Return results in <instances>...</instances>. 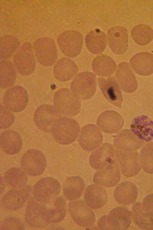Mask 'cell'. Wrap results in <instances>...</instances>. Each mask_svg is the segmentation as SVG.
I'll return each mask as SVG.
<instances>
[{
	"label": "cell",
	"mask_w": 153,
	"mask_h": 230,
	"mask_svg": "<svg viewBox=\"0 0 153 230\" xmlns=\"http://www.w3.org/2000/svg\"><path fill=\"white\" fill-rule=\"evenodd\" d=\"M61 116L54 106L45 104L39 106L36 109L34 112V120L39 129L44 132L49 133L51 132L54 123Z\"/></svg>",
	"instance_id": "30bf717a"
},
{
	"label": "cell",
	"mask_w": 153,
	"mask_h": 230,
	"mask_svg": "<svg viewBox=\"0 0 153 230\" xmlns=\"http://www.w3.org/2000/svg\"><path fill=\"white\" fill-rule=\"evenodd\" d=\"M97 87L96 76L89 72H80L72 81V92L80 99L85 100L91 98L95 94Z\"/></svg>",
	"instance_id": "3957f363"
},
{
	"label": "cell",
	"mask_w": 153,
	"mask_h": 230,
	"mask_svg": "<svg viewBox=\"0 0 153 230\" xmlns=\"http://www.w3.org/2000/svg\"><path fill=\"white\" fill-rule=\"evenodd\" d=\"M27 174L22 169L14 167L5 172L3 178L8 186L13 188H18L25 185L27 180Z\"/></svg>",
	"instance_id": "e575fe53"
},
{
	"label": "cell",
	"mask_w": 153,
	"mask_h": 230,
	"mask_svg": "<svg viewBox=\"0 0 153 230\" xmlns=\"http://www.w3.org/2000/svg\"><path fill=\"white\" fill-rule=\"evenodd\" d=\"M141 205L143 212L153 218V193L146 196L144 198Z\"/></svg>",
	"instance_id": "b9f144b4"
},
{
	"label": "cell",
	"mask_w": 153,
	"mask_h": 230,
	"mask_svg": "<svg viewBox=\"0 0 153 230\" xmlns=\"http://www.w3.org/2000/svg\"><path fill=\"white\" fill-rule=\"evenodd\" d=\"M138 189L133 183L128 181H123L116 187L114 193V198L119 204L128 205L136 200Z\"/></svg>",
	"instance_id": "484cf974"
},
{
	"label": "cell",
	"mask_w": 153,
	"mask_h": 230,
	"mask_svg": "<svg viewBox=\"0 0 153 230\" xmlns=\"http://www.w3.org/2000/svg\"><path fill=\"white\" fill-rule=\"evenodd\" d=\"M85 42L90 52L96 55L100 54L104 52L107 46L106 35L100 29H95L87 34Z\"/></svg>",
	"instance_id": "f546056e"
},
{
	"label": "cell",
	"mask_w": 153,
	"mask_h": 230,
	"mask_svg": "<svg viewBox=\"0 0 153 230\" xmlns=\"http://www.w3.org/2000/svg\"><path fill=\"white\" fill-rule=\"evenodd\" d=\"M33 50L31 44L26 42L14 55V65L18 71L22 75H30L35 69L36 62Z\"/></svg>",
	"instance_id": "9c48e42d"
},
{
	"label": "cell",
	"mask_w": 153,
	"mask_h": 230,
	"mask_svg": "<svg viewBox=\"0 0 153 230\" xmlns=\"http://www.w3.org/2000/svg\"><path fill=\"white\" fill-rule=\"evenodd\" d=\"M21 166L27 175L36 176L42 174L47 166V161L44 154L40 150L31 149L27 151L22 158Z\"/></svg>",
	"instance_id": "52a82bcc"
},
{
	"label": "cell",
	"mask_w": 153,
	"mask_h": 230,
	"mask_svg": "<svg viewBox=\"0 0 153 230\" xmlns=\"http://www.w3.org/2000/svg\"><path fill=\"white\" fill-rule=\"evenodd\" d=\"M78 71L77 65L73 60L64 57L59 59L56 63L53 69V74L57 80L64 82L72 79Z\"/></svg>",
	"instance_id": "83f0119b"
},
{
	"label": "cell",
	"mask_w": 153,
	"mask_h": 230,
	"mask_svg": "<svg viewBox=\"0 0 153 230\" xmlns=\"http://www.w3.org/2000/svg\"><path fill=\"white\" fill-rule=\"evenodd\" d=\"M109 46L114 54L120 55L125 53L128 46V37L126 29L121 26L110 28L107 31Z\"/></svg>",
	"instance_id": "ac0fdd59"
},
{
	"label": "cell",
	"mask_w": 153,
	"mask_h": 230,
	"mask_svg": "<svg viewBox=\"0 0 153 230\" xmlns=\"http://www.w3.org/2000/svg\"><path fill=\"white\" fill-rule=\"evenodd\" d=\"M139 156L141 168L146 172L153 174V142H149L144 145Z\"/></svg>",
	"instance_id": "f35d334b"
},
{
	"label": "cell",
	"mask_w": 153,
	"mask_h": 230,
	"mask_svg": "<svg viewBox=\"0 0 153 230\" xmlns=\"http://www.w3.org/2000/svg\"><path fill=\"white\" fill-rule=\"evenodd\" d=\"M115 154L122 173L124 176L132 177L139 172L141 167L139 154L137 151H124L116 149Z\"/></svg>",
	"instance_id": "5bb4252c"
},
{
	"label": "cell",
	"mask_w": 153,
	"mask_h": 230,
	"mask_svg": "<svg viewBox=\"0 0 153 230\" xmlns=\"http://www.w3.org/2000/svg\"><path fill=\"white\" fill-rule=\"evenodd\" d=\"M33 49L38 61L42 65L50 66L56 62L57 50L52 39L44 37L36 40L33 43Z\"/></svg>",
	"instance_id": "ba28073f"
},
{
	"label": "cell",
	"mask_w": 153,
	"mask_h": 230,
	"mask_svg": "<svg viewBox=\"0 0 153 230\" xmlns=\"http://www.w3.org/2000/svg\"><path fill=\"white\" fill-rule=\"evenodd\" d=\"M120 177L119 164L115 158L95 172L93 181L97 184L109 187L115 186L120 181Z\"/></svg>",
	"instance_id": "7c38bea8"
},
{
	"label": "cell",
	"mask_w": 153,
	"mask_h": 230,
	"mask_svg": "<svg viewBox=\"0 0 153 230\" xmlns=\"http://www.w3.org/2000/svg\"><path fill=\"white\" fill-rule=\"evenodd\" d=\"M132 213L126 207L118 206L111 210L107 215L108 222L112 230H126L131 223Z\"/></svg>",
	"instance_id": "603a6c76"
},
{
	"label": "cell",
	"mask_w": 153,
	"mask_h": 230,
	"mask_svg": "<svg viewBox=\"0 0 153 230\" xmlns=\"http://www.w3.org/2000/svg\"><path fill=\"white\" fill-rule=\"evenodd\" d=\"M1 129L9 128L14 123L15 116L11 111L0 104V108Z\"/></svg>",
	"instance_id": "ab89813d"
},
{
	"label": "cell",
	"mask_w": 153,
	"mask_h": 230,
	"mask_svg": "<svg viewBox=\"0 0 153 230\" xmlns=\"http://www.w3.org/2000/svg\"><path fill=\"white\" fill-rule=\"evenodd\" d=\"M68 208L72 218L77 225L89 227L94 223L95 218L93 211L82 200H78L70 202Z\"/></svg>",
	"instance_id": "4fadbf2b"
},
{
	"label": "cell",
	"mask_w": 153,
	"mask_h": 230,
	"mask_svg": "<svg viewBox=\"0 0 153 230\" xmlns=\"http://www.w3.org/2000/svg\"><path fill=\"white\" fill-rule=\"evenodd\" d=\"M61 185L54 178L45 177L39 180L35 184L32 190L34 197L44 204L53 201L60 191Z\"/></svg>",
	"instance_id": "277c9868"
},
{
	"label": "cell",
	"mask_w": 153,
	"mask_h": 230,
	"mask_svg": "<svg viewBox=\"0 0 153 230\" xmlns=\"http://www.w3.org/2000/svg\"><path fill=\"white\" fill-rule=\"evenodd\" d=\"M29 98L27 93L22 87L13 86L5 92L3 98L5 107L10 111L19 112L24 110L27 106Z\"/></svg>",
	"instance_id": "8fae6325"
},
{
	"label": "cell",
	"mask_w": 153,
	"mask_h": 230,
	"mask_svg": "<svg viewBox=\"0 0 153 230\" xmlns=\"http://www.w3.org/2000/svg\"><path fill=\"white\" fill-rule=\"evenodd\" d=\"M25 228L24 224L19 219L11 217L4 220L1 226L0 230H23Z\"/></svg>",
	"instance_id": "60d3db41"
},
{
	"label": "cell",
	"mask_w": 153,
	"mask_h": 230,
	"mask_svg": "<svg viewBox=\"0 0 153 230\" xmlns=\"http://www.w3.org/2000/svg\"><path fill=\"white\" fill-rule=\"evenodd\" d=\"M45 205L34 197L30 198L25 215V221L29 226L35 228H42L50 223L48 218V208Z\"/></svg>",
	"instance_id": "8992f818"
},
{
	"label": "cell",
	"mask_w": 153,
	"mask_h": 230,
	"mask_svg": "<svg viewBox=\"0 0 153 230\" xmlns=\"http://www.w3.org/2000/svg\"><path fill=\"white\" fill-rule=\"evenodd\" d=\"M108 199L105 189L98 184H93L88 186L84 194L85 203L91 208H99L104 206Z\"/></svg>",
	"instance_id": "4316f807"
},
{
	"label": "cell",
	"mask_w": 153,
	"mask_h": 230,
	"mask_svg": "<svg viewBox=\"0 0 153 230\" xmlns=\"http://www.w3.org/2000/svg\"><path fill=\"white\" fill-rule=\"evenodd\" d=\"M131 130L140 139L149 142L153 139V121L144 115L135 117L131 125Z\"/></svg>",
	"instance_id": "d4e9b609"
},
{
	"label": "cell",
	"mask_w": 153,
	"mask_h": 230,
	"mask_svg": "<svg viewBox=\"0 0 153 230\" xmlns=\"http://www.w3.org/2000/svg\"><path fill=\"white\" fill-rule=\"evenodd\" d=\"M4 181L3 178L1 177V184H0V192L1 193L3 191L4 188Z\"/></svg>",
	"instance_id": "ee69618b"
},
{
	"label": "cell",
	"mask_w": 153,
	"mask_h": 230,
	"mask_svg": "<svg viewBox=\"0 0 153 230\" xmlns=\"http://www.w3.org/2000/svg\"><path fill=\"white\" fill-rule=\"evenodd\" d=\"M12 62L7 59L1 60L0 62V86L2 89L10 87L14 84L16 72Z\"/></svg>",
	"instance_id": "d6a6232c"
},
{
	"label": "cell",
	"mask_w": 153,
	"mask_h": 230,
	"mask_svg": "<svg viewBox=\"0 0 153 230\" xmlns=\"http://www.w3.org/2000/svg\"><path fill=\"white\" fill-rule=\"evenodd\" d=\"M0 143L3 152L10 155L18 153L22 146L20 136L18 132L12 130H6L1 133Z\"/></svg>",
	"instance_id": "f1b7e54d"
},
{
	"label": "cell",
	"mask_w": 153,
	"mask_h": 230,
	"mask_svg": "<svg viewBox=\"0 0 153 230\" xmlns=\"http://www.w3.org/2000/svg\"><path fill=\"white\" fill-rule=\"evenodd\" d=\"M67 212L65 199L61 196L57 197L53 201V206L48 208V218L50 223H56L62 221Z\"/></svg>",
	"instance_id": "d590c367"
},
{
	"label": "cell",
	"mask_w": 153,
	"mask_h": 230,
	"mask_svg": "<svg viewBox=\"0 0 153 230\" xmlns=\"http://www.w3.org/2000/svg\"><path fill=\"white\" fill-rule=\"evenodd\" d=\"M78 140L83 149L91 152L101 146L103 137L100 130L95 125L89 124L82 128Z\"/></svg>",
	"instance_id": "9a60e30c"
},
{
	"label": "cell",
	"mask_w": 153,
	"mask_h": 230,
	"mask_svg": "<svg viewBox=\"0 0 153 230\" xmlns=\"http://www.w3.org/2000/svg\"><path fill=\"white\" fill-rule=\"evenodd\" d=\"M93 72L97 75L102 77L111 76L115 71L116 63L110 56L103 54L96 56L92 63Z\"/></svg>",
	"instance_id": "4dcf8cb0"
},
{
	"label": "cell",
	"mask_w": 153,
	"mask_h": 230,
	"mask_svg": "<svg viewBox=\"0 0 153 230\" xmlns=\"http://www.w3.org/2000/svg\"><path fill=\"white\" fill-rule=\"evenodd\" d=\"M97 226L99 229L102 230H112L107 220V215L102 216L98 220Z\"/></svg>",
	"instance_id": "7bdbcfd3"
},
{
	"label": "cell",
	"mask_w": 153,
	"mask_h": 230,
	"mask_svg": "<svg viewBox=\"0 0 153 230\" xmlns=\"http://www.w3.org/2000/svg\"><path fill=\"white\" fill-rule=\"evenodd\" d=\"M53 102L54 106L62 116H73L80 111L79 99L68 89L62 88L56 91Z\"/></svg>",
	"instance_id": "7a4b0ae2"
},
{
	"label": "cell",
	"mask_w": 153,
	"mask_h": 230,
	"mask_svg": "<svg viewBox=\"0 0 153 230\" xmlns=\"http://www.w3.org/2000/svg\"><path fill=\"white\" fill-rule=\"evenodd\" d=\"M115 149L108 143H104L91 154L89 164L94 169L98 170L105 166L115 158Z\"/></svg>",
	"instance_id": "7402d4cb"
},
{
	"label": "cell",
	"mask_w": 153,
	"mask_h": 230,
	"mask_svg": "<svg viewBox=\"0 0 153 230\" xmlns=\"http://www.w3.org/2000/svg\"><path fill=\"white\" fill-rule=\"evenodd\" d=\"M97 82L100 89L106 99L111 103L121 108L123 101L120 87L113 76L106 78H98Z\"/></svg>",
	"instance_id": "e0dca14e"
},
{
	"label": "cell",
	"mask_w": 153,
	"mask_h": 230,
	"mask_svg": "<svg viewBox=\"0 0 153 230\" xmlns=\"http://www.w3.org/2000/svg\"><path fill=\"white\" fill-rule=\"evenodd\" d=\"M129 64L132 69L138 75H150L153 73V54L148 52L137 53L131 58Z\"/></svg>",
	"instance_id": "cb8c5ba5"
},
{
	"label": "cell",
	"mask_w": 153,
	"mask_h": 230,
	"mask_svg": "<svg viewBox=\"0 0 153 230\" xmlns=\"http://www.w3.org/2000/svg\"><path fill=\"white\" fill-rule=\"evenodd\" d=\"M144 141L127 129L120 131L115 138L114 144L116 149L124 151H136L142 147Z\"/></svg>",
	"instance_id": "44dd1931"
},
{
	"label": "cell",
	"mask_w": 153,
	"mask_h": 230,
	"mask_svg": "<svg viewBox=\"0 0 153 230\" xmlns=\"http://www.w3.org/2000/svg\"><path fill=\"white\" fill-rule=\"evenodd\" d=\"M131 213L134 221L138 226L145 229H153V218L143 212L140 202H137L134 204Z\"/></svg>",
	"instance_id": "74e56055"
},
{
	"label": "cell",
	"mask_w": 153,
	"mask_h": 230,
	"mask_svg": "<svg viewBox=\"0 0 153 230\" xmlns=\"http://www.w3.org/2000/svg\"><path fill=\"white\" fill-rule=\"evenodd\" d=\"M80 131V125L75 119L70 117L62 116L54 123L51 132L57 143L66 145L76 140Z\"/></svg>",
	"instance_id": "6da1fadb"
},
{
	"label": "cell",
	"mask_w": 153,
	"mask_h": 230,
	"mask_svg": "<svg viewBox=\"0 0 153 230\" xmlns=\"http://www.w3.org/2000/svg\"><path fill=\"white\" fill-rule=\"evenodd\" d=\"M57 42L62 53L68 57L73 58L79 55L81 51L83 37L79 31L67 30L59 35Z\"/></svg>",
	"instance_id": "5b68a950"
},
{
	"label": "cell",
	"mask_w": 153,
	"mask_h": 230,
	"mask_svg": "<svg viewBox=\"0 0 153 230\" xmlns=\"http://www.w3.org/2000/svg\"><path fill=\"white\" fill-rule=\"evenodd\" d=\"M85 187L84 180L78 176L67 178L63 185V192L65 198L70 201L79 199L82 195Z\"/></svg>",
	"instance_id": "1f68e13d"
},
{
	"label": "cell",
	"mask_w": 153,
	"mask_h": 230,
	"mask_svg": "<svg viewBox=\"0 0 153 230\" xmlns=\"http://www.w3.org/2000/svg\"><path fill=\"white\" fill-rule=\"evenodd\" d=\"M18 40L11 35H4L0 38V58L7 59L14 55L20 48Z\"/></svg>",
	"instance_id": "836d02e7"
},
{
	"label": "cell",
	"mask_w": 153,
	"mask_h": 230,
	"mask_svg": "<svg viewBox=\"0 0 153 230\" xmlns=\"http://www.w3.org/2000/svg\"><path fill=\"white\" fill-rule=\"evenodd\" d=\"M32 190L30 186L26 185L21 187L13 188L3 196L2 199V205L8 210H18L25 203Z\"/></svg>",
	"instance_id": "2e32d148"
},
{
	"label": "cell",
	"mask_w": 153,
	"mask_h": 230,
	"mask_svg": "<svg viewBox=\"0 0 153 230\" xmlns=\"http://www.w3.org/2000/svg\"><path fill=\"white\" fill-rule=\"evenodd\" d=\"M116 79L121 89L124 92L131 93L137 89L138 83L133 71L126 62L119 63L115 71Z\"/></svg>",
	"instance_id": "ffe728a7"
},
{
	"label": "cell",
	"mask_w": 153,
	"mask_h": 230,
	"mask_svg": "<svg viewBox=\"0 0 153 230\" xmlns=\"http://www.w3.org/2000/svg\"><path fill=\"white\" fill-rule=\"evenodd\" d=\"M124 120L118 112L113 110H107L102 113L96 121L98 127L103 132L114 134L119 132L123 127Z\"/></svg>",
	"instance_id": "d6986e66"
},
{
	"label": "cell",
	"mask_w": 153,
	"mask_h": 230,
	"mask_svg": "<svg viewBox=\"0 0 153 230\" xmlns=\"http://www.w3.org/2000/svg\"><path fill=\"white\" fill-rule=\"evenodd\" d=\"M131 37L138 45L144 46L149 44L153 39V30L149 26L140 24L134 26L131 32Z\"/></svg>",
	"instance_id": "8d00e7d4"
}]
</instances>
